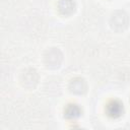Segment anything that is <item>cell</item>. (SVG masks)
Masks as SVG:
<instances>
[{"mask_svg":"<svg viewBox=\"0 0 130 130\" xmlns=\"http://www.w3.org/2000/svg\"><path fill=\"white\" fill-rule=\"evenodd\" d=\"M71 90L75 93H81L85 90V82L83 79L76 78L71 82Z\"/></svg>","mask_w":130,"mask_h":130,"instance_id":"cell-4","label":"cell"},{"mask_svg":"<svg viewBox=\"0 0 130 130\" xmlns=\"http://www.w3.org/2000/svg\"><path fill=\"white\" fill-rule=\"evenodd\" d=\"M58 9L62 14H70L75 9V2L74 0H59Z\"/></svg>","mask_w":130,"mask_h":130,"instance_id":"cell-3","label":"cell"},{"mask_svg":"<svg viewBox=\"0 0 130 130\" xmlns=\"http://www.w3.org/2000/svg\"><path fill=\"white\" fill-rule=\"evenodd\" d=\"M106 113L109 117L113 119H118L120 118L123 113H124V105L121 101L114 99L108 102L106 106Z\"/></svg>","mask_w":130,"mask_h":130,"instance_id":"cell-1","label":"cell"},{"mask_svg":"<svg viewBox=\"0 0 130 130\" xmlns=\"http://www.w3.org/2000/svg\"><path fill=\"white\" fill-rule=\"evenodd\" d=\"M81 113H82V110L80 106L75 103L68 104L64 109V116L68 120H72V121L77 120L81 116Z\"/></svg>","mask_w":130,"mask_h":130,"instance_id":"cell-2","label":"cell"}]
</instances>
